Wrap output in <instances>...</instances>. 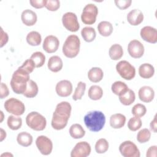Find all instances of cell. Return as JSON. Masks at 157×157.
<instances>
[{
    "mask_svg": "<svg viewBox=\"0 0 157 157\" xmlns=\"http://www.w3.org/2000/svg\"><path fill=\"white\" fill-rule=\"evenodd\" d=\"M72 107L67 101H62L58 104L53 113L51 125L56 130L64 129L71 116Z\"/></svg>",
    "mask_w": 157,
    "mask_h": 157,
    "instance_id": "cell-1",
    "label": "cell"
},
{
    "mask_svg": "<svg viewBox=\"0 0 157 157\" xmlns=\"http://www.w3.org/2000/svg\"><path fill=\"white\" fill-rule=\"evenodd\" d=\"M29 80V74L19 67L13 72L10 80V86L13 91L16 94H23Z\"/></svg>",
    "mask_w": 157,
    "mask_h": 157,
    "instance_id": "cell-2",
    "label": "cell"
},
{
    "mask_svg": "<svg viewBox=\"0 0 157 157\" xmlns=\"http://www.w3.org/2000/svg\"><path fill=\"white\" fill-rule=\"evenodd\" d=\"M84 123L86 128L91 131L98 132L105 125V117L101 111L93 110L89 112L84 117Z\"/></svg>",
    "mask_w": 157,
    "mask_h": 157,
    "instance_id": "cell-3",
    "label": "cell"
},
{
    "mask_svg": "<svg viewBox=\"0 0 157 157\" xmlns=\"http://www.w3.org/2000/svg\"><path fill=\"white\" fill-rule=\"evenodd\" d=\"M80 47V39L77 36L72 34L69 36L64 41L62 51L65 56L69 58H73L78 54Z\"/></svg>",
    "mask_w": 157,
    "mask_h": 157,
    "instance_id": "cell-4",
    "label": "cell"
},
{
    "mask_svg": "<svg viewBox=\"0 0 157 157\" xmlns=\"http://www.w3.org/2000/svg\"><path fill=\"white\" fill-rule=\"evenodd\" d=\"M26 123L28 127L34 131H43L47 125L45 118L37 112H31L26 117Z\"/></svg>",
    "mask_w": 157,
    "mask_h": 157,
    "instance_id": "cell-5",
    "label": "cell"
},
{
    "mask_svg": "<svg viewBox=\"0 0 157 157\" xmlns=\"http://www.w3.org/2000/svg\"><path fill=\"white\" fill-rule=\"evenodd\" d=\"M116 70L118 74L124 79L132 80L136 75V69L128 61L122 60L116 65Z\"/></svg>",
    "mask_w": 157,
    "mask_h": 157,
    "instance_id": "cell-6",
    "label": "cell"
},
{
    "mask_svg": "<svg viewBox=\"0 0 157 157\" xmlns=\"http://www.w3.org/2000/svg\"><path fill=\"white\" fill-rule=\"evenodd\" d=\"M6 110L15 116H20L25 111V104L20 100L11 98L5 101L4 104Z\"/></svg>",
    "mask_w": 157,
    "mask_h": 157,
    "instance_id": "cell-7",
    "label": "cell"
},
{
    "mask_svg": "<svg viewBox=\"0 0 157 157\" xmlns=\"http://www.w3.org/2000/svg\"><path fill=\"white\" fill-rule=\"evenodd\" d=\"M98 14V7L93 4H88L83 9L81 15L82 21L85 25H93L96 21Z\"/></svg>",
    "mask_w": 157,
    "mask_h": 157,
    "instance_id": "cell-8",
    "label": "cell"
},
{
    "mask_svg": "<svg viewBox=\"0 0 157 157\" xmlns=\"http://www.w3.org/2000/svg\"><path fill=\"white\" fill-rule=\"evenodd\" d=\"M119 151L124 157H139L140 155L137 145L130 140L122 142L119 146Z\"/></svg>",
    "mask_w": 157,
    "mask_h": 157,
    "instance_id": "cell-9",
    "label": "cell"
},
{
    "mask_svg": "<svg viewBox=\"0 0 157 157\" xmlns=\"http://www.w3.org/2000/svg\"><path fill=\"white\" fill-rule=\"evenodd\" d=\"M62 23L64 28L71 32H76L80 28L77 15L73 12L65 13L62 17Z\"/></svg>",
    "mask_w": 157,
    "mask_h": 157,
    "instance_id": "cell-10",
    "label": "cell"
},
{
    "mask_svg": "<svg viewBox=\"0 0 157 157\" xmlns=\"http://www.w3.org/2000/svg\"><path fill=\"white\" fill-rule=\"evenodd\" d=\"M36 145L40 153L44 155H48L52 151L53 143L47 136H38L36 140Z\"/></svg>",
    "mask_w": 157,
    "mask_h": 157,
    "instance_id": "cell-11",
    "label": "cell"
},
{
    "mask_svg": "<svg viewBox=\"0 0 157 157\" xmlns=\"http://www.w3.org/2000/svg\"><path fill=\"white\" fill-rule=\"evenodd\" d=\"M91 146L85 141L79 142L73 148L71 152V157H86L91 153Z\"/></svg>",
    "mask_w": 157,
    "mask_h": 157,
    "instance_id": "cell-12",
    "label": "cell"
},
{
    "mask_svg": "<svg viewBox=\"0 0 157 157\" xmlns=\"http://www.w3.org/2000/svg\"><path fill=\"white\" fill-rule=\"evenodd\" d=\"M129 55L134 58H140L144 53V47L138 40H132L128 45Z\"/></svg>",
    "mask_w": 157,
    "mask_h": 157,
    "instance_id": "cell-13",
    "label": "cell"
},
{
    "mask_svg": "<svg viewBox=\"0 0 157 157\" xmlns=\"http://www.w3.org/2000/svg\"><path fill=\"white\" fill-rule=\"evenodd\" d=\"M142 39L149 43L155 44L157 42V31L156 29L150 26L142 28L140 32Z\"/></svg>",
    "mask_w": 157,
    "mask_h": 157,
    "instance_id": "cell-14",
    "label": "cell"
},
{
    "mask_svg": "<svg viewBox=\"0 0 157 157\" xmlns=\"http://www.w3.org/2000/svg\"><path fill=\"white\" fill-rule=\"evenodd\" d=\"M59 45V39L55 36H47L43 42V49L48 53H55L58 49Z\"/></svg>",
    "mask_w": 157,
    "mask_h": 157,
    "instance_id": "cell-15",
    "label": "cell"
},
{
    "mask_svg": "<svg viewBox=\"0 0 157 157\" xmlns=\"http://www.w3.org/2000/svg\"><path fill=\"white\" fill-rule=\"evenodd\" d=\"M56 93L59 96L67 97L72 92V85L67 80H63L57 83L55 87Z\"/></svg>",
    "mask_w": 157,
    "mask_h": 157,
    "instance_id": "cell-16",
    "label": "cell"
},
{
    "mask_svg": "<svg viewBox=\"0 0 157 157\" xmlns=\"http://www.w3.org/2000/svg\"><path fill=\"white\" fill-rule=\"evenodd\" d=\"M138 96L140 101L144 102H151L155 97V91L153 89L149 86H142L138 92Z\"/></svg>",
    "mask_w": 157,
    "mask_h": 157,
    "instance_id": "cell-17",
    "label": "cell"
},
{
    "mask_svg": "<svg viewBox=\"0 0 157 157\" xmlns=\"http://www.w3.org/2000/svg\"><path fill=\"white\" fill-rule=\"evenodd\" d=\"M144 20V14L142 12L137 9H132L127 15V21L132 26L140 25Z\"/></svg>",
    "mask_w": 157,
    "mask_h": 157,
    "instance_id": "cell-18",
    "label": "cell"
},
{
    "mask_svg": "<svg viewBox=\"0 0 157 157\" xmlns=\"http://www.w3.org/2000/svg\"><path fill=\"white\" fill-rule=\"evenodd\" d=\"M21 19L24 25L28 26H31L36 24L37 17L34 11L29 9H26L22 12Z\"/></svg>",
    "mask_w": 157,
    "mask_h": 157,
    "instance_id": "cell-19",
    "label": "cell"
},
{
    "mask_svg": "<svg viewBox=\"0 0 157 157\" xmlns=\"http://www.w3.org/2000/svg\"><path fill=\"white\" fill-rule=\"evenodd\" d=\"M126 117L121 113H115L110 117V125L114 129H120L124 126Z\"/></svg>",
    "mask_w": 157,
    "mask_h": 157,
    "instance_id": "cell-20",
    "label": "cell"
},
{
    "mask_svg": "<svg viewBox=\"0 0 157 157\" xmlns=\"http://www.w3.org/2000/svg\"><path fill=\"white\" fill-rule=\"evenodd\" d=\"M63 61L58 56H51L48 61L47 66L50 71L53 72H58L63 68Z\"/></svg>",
    "mask_w": 157,
    "mask_h": 157,
    "instance_id": "cell-21",
    "label": "cell"
},
{
    "mask_svg": "<svg viewBox=\"0 0 157 157\" xmlns=\"http://www.w3.org/2000/svg\"><path fill=\"white\" fill-rule=\"evenodd\" d=\"M154 74V67L149 63H144L139 67V74L143 78H150Z\"/></svg>",
    "mask_w": 157,
    "mask_h": 157,
    "instance_id": "cell-22",
    "label": "cell"
},
{
    "mask_svg": "<svg viewBox=\"0 0 157 157\" xmlns=\"http://www.w3.org/2000/svg\"><path fill=\"white\" fill-rule=\"evenodd\" d=\"M104 76V72L100 67H94L90 69L88 72V77L89 80L94 83L100 82Z\"/></svg>",
    "mask_w": 157,
    "mask_h": 157,
    "instance_id": "cell-23",
    "label": "cell"
},
{
    "mask_svg": "<svg viewBox=\"0 0 157 157\" xmlns=\"http://www.w3.org/2000/svg\"><path fill=\"white\" fill-rule=\"evenodd\" d=\"M113 29L112 25L107 21H101L98 25L99 33L104 37H108L110 36L113 32Z\"/></svg>",
    "mask_w": 157,
    "mask_h": 157,
    "instance_id": "cell-24",
    "label": "cell"
},
{
    "mask_svg": "<svg viewBox=\"0 0 157 157\" xmlns=\"http://www.w3.org/2000/svg\"><path fill=\"white\" fill-rule=\"evenodd\" d=\"M109 55L112 60H118L123 55V50L122 47L118 44H113L109 48Z\"/></svg>",
    "mask_w": 157,
    "mask_h": 157,
    "instance_id": "cell-25",
    "label": "cell"
},
{
    "mask_svg": "<svg viewBox=\"0 0 157 157\" xmlns=\"http://www.w3.org/2000/svg\"><path fill=\"white\" fill-rule=\"evenodd\" d=\"M33 136L27 132H21L17 137L18 144L23 147H28L33 143Z\"/></svg>",
    "mask_w": 157,
    "mask_h": 157,
    "instance_id": "cell-26",
    "label": "cell"
},
{
    "mask_svg": "<svg viewBox=\"0 0 157 157\" xmlns=\"http://www.w3.org/2000/svg\"><path fill=\"white\" fill-rule=\"evenodd\" d=\"M135 99V93L134 91L131 89H128V90L124 94L119 96V100L124 105H129L132 104L134 102Z\"/></svg>",
    "mask_w": 157,
    "mask_h": 157,
    "instance_id": "cell-27",
    "label": "cell"
},
{
    "mask_svg": "<svg viewBox=\"0 0 157 157\" xmlns=\"http://www.w3.org/2000/svg\"><path fill=\"white\" fill-rule=\"evenodd\" d=\"M39 88L37 83L32 80H29L28 82L26 91L23 93V95L28 98H34L38 93Z\"/></svg>",
    "mask_w": 157,
    "mask_h": 157,
    "instance_id": "cell-28",
    "label": "cell"
},
{
    "mask_svg": "<svg viewBox=\"0 0 157 157\" xmlns=\"http://www.w3.org/2000/svg\"><path fill=\"white\" fill-rule=\"evenodd\" d=\"M70 136L75 139L82 138L85 134V131L83 128L78 123L72 124L69 128Z\"/></svg>",
    "mask_w": 157,
    "mask_h": 157,
    "instance_id": "cell-29",
    "label": "cell"
},
{
    "mask_svg": "<svg viewBox=\"0 0 157 157\" xmlns=\"http://www.w3.org/2000/svg\"><path fill=\"white\" fill-rule=\"evenodd\" d=\"M81 35L85 41L91 42L93 41L96 36L95 29L90 26H86L81 31Z\"/></svg>",
    "mask_w": 157,
    "mask_h": 157,
    "instance_id": "cell-30",
    "label": "cell"
},
{
    "mask_svg": "<svg viewBox=\"0 0 157 157\" xmlns=\"http://www.w3.org/2000/svg\"><path fill=\"white\" fill-rule=\"evenodd\" d=\"M42 37L37 31H33L29 32L26 36V42L31 46H37L40 44Z\"/></svg>",
    "mask_w": 157,
    "mask_h": 157,
    "instance_id": "cell-31",
    "label": "cell"
},
{
    "mask_svg": "<svg viewBox=\"0 0 157 157\" xmlns=\"http://www.w3.org/2000/svg\"><path fill=\"white\" fill-rule=\"evenodd\" d=\"M128 86L127 85L121 81H116L111 86V90L113 93L118 96L124 94L128 90Z\"/></svg>",
    "mask_w": 157,
    "mask_h": 157,
    "instance_id": "cell-32",
    "label": "cell"
},
{
    "mask_svg": "<svg viewBox=\"0 0 157 157\" xmlns=\"http://www.w3.org/2000/svg\"><path fill=\"white\" fill-rule=\"evenodd\" d=\"M88 95L91 100L97 101L102 97L103 90L98 85H92L88 90Z\"/></svg>",
    "mask_w": 157,
    "mask_h": 157,
    "instance_id": "cell-33",
    "label": "cell"
},
{
    "mask_svg": "<svg viewBox=\"0 0 157 157\" xmlns=\"http://www.w3.org/2000/svg\"><path fill=\"white\" fill-rule=\"evenodd\" d=\"M8 127L12 130H18L22 125V120L20 117L15 115L9 116L7 121Z\"/></svg>",
    "mask_w": 157,
    "mask_h": 157,
    "instance_id": "cell-34",
    "label": "cell"
},
{
    "mask_svg": "<svg viewBox=\"0 0 157 157\" xmlns=\"http://www.w3.org/2000/svg\"><path fill=\"white\" fill-rule=\"evenodd\" d=\"M30 59H31L35 63L36 67L38 68L42 67L44 64L45 61V56L40 52H36L32 54Z\"/></svg>",
    "mask_w": 157,
    "mask_h": 157,
    "instance_id": "cell-35",
    "label": "cell"
},
{
    "mask_svg": "<svg viewBox=\"0 0 157 157\" xmlns=\"http://www.w3.org/2000/svg\"><path fill=\"white\" fill-rule=\"evenodd\" d=\"M86 89V84L83 82H79L77 83V86L74 91V94L72 96V99L74 101H77L81 99L83 96Z\"/></svg>",
    "mask_w": 157,
    "mask_h": 157,
    "instance_id": "cell-36",
    "label": "cell"
},
{
    "mask_svg": "<svg viewBox=\"0 0 157 157\" xmlns=\"http://www.w3.org/2000/svg\"><path fill=\"white\" fill-rule=\"evenodd\" d=\"M109 149V142L105 139H99L95 144V150L96 153L102 154L106 152Z\"/></svg>",
    "mask_w": 157,
    "mask_h": 157,
    "instance_id": "cell-37",
    "label": "cell"
},
{
    "mask_svg": "<svg viewBox=\"0 0 157 157\" xmlns=\"http://www.w3.org/2000/svg\"><path fill=\"white\" fill-rule=\"evenodd\" d=\"M151 137V132L147 128L140 130L137 134V140L139 143L143 144L148 142Z\"/></svg>",
    "mask_w": 157,
    "mask_h": 157,
    "instance_id": "cell-38",
    "label": "cell"
},
{
    "mask_svg": "<svg viewBox=\"0 0 157 157\" xmlns=\"http://www.w3.org/2000/svg\"><path fill=\"white\" fill-rule=\"evenodd\" d=\"M142 124V123L140 117H133L129 119L128 123V127L129 130L136 131L141 128Z\"/></svg>",
    "mask_w": 157,
    "mask_h": 157,
    "instance_id": "cell-39",
    "label": "cell"
},
{
    "mask_svg": "<svg viewBox=\"0 0 157 157\" xmlns=\"http://www.w3.org/2000/svg\"><path fill=\"white\" fill-rule=\"evenodd\" d=\"M131 112L132 114L134 115V117H142L145 115L147 112V109L145 106L142 104H136L132 107Z\"/></svg>",
    "mask_w": 157,
    "mask_h": 157,
    "instance_id": "cell-40",
    "label": "cell"
},
{
    "mask_svg": "<svg viewBox=\"0 0 157 157\" xmlns=\"http://www.w3.org/2000/svg\"><path fill=\"white\" fill-rule=\"evenodd\" d=\"M45 7L50 11H56L60 7V2L58 0H46Z\"/></svg>",
    "mask_w": 157,
    "mask_h": 157,
    "instance_id": "cell-41",
    "label": "cell"
},
{
    "mask_svg": "<svg viewBox=\"0 0 157 157\" xmlns=\"http://www.w3.org/2000/svg\"><path fill=\"white\" fill-rule=\"evenodd\" d=\"M21 68L23 69L25 71H26L29 74L31 73L34 68L36 67L35 63L31 59H26L22 64L21 66H20Z\"/></svg>",
    "mask_w": 157,
    "mask_h": 157,
    "instance_id": "cell-42",
    "label": "cell"
},
{
    "mask_svg": "<svg viewBox=\"0 0 157 157\" xmlns=\"http://www.w3.org/2000/svg\"><path fill=\"white\" fill-rule=\"evenodd\" d=\"M116 6L121 10H124L128 8L131 3V0H115L114 1Z\"/></svg>",
    "mask_w": 157,
    "mask_h": 157,
    "instance_id": "cell-43",
    "label": "cell"
},
{
    "mask_svg": "<svg viewBox=\"0 0 157 157\" xmlns=\"http://www.w3.org/2000/svg\"><path fill=\"white\" fill-rule=\"evenodd\" d=\"M9 94V90L7 86L3 82L1 83V89H0V98L4 99L8 96Z\"/></svg>",
    "mask_w": 157,
    "mask_h": 157,
    "instance_id": "cell-44",
    "label": "cell"
},
{
    "mask_svg": "<svg viewBox=\"0 0 157 157\" xmlns=\"http://www.w3.org/2000/svg\"><path fill=\"white\" fill-rule=\"evenodd\" d=\"M46 0H31L29 2L31 5L36 9H41L45 7Z\"/></svg>",
    "mask_w": 157,
    "mask_h": 157,
    "instance_id": "cell-45",
    "label": "cell"
},
{
    "mask_svg": "<svg viewBox=\"0 0 157 157\" xmlns=\"http://www.w3.org/2000/svg\"><path fill=\"white\" fill-rule=\"evenodd\" d=\"M9 40V36L7 33L3 31V29L1 28V45L0 47H2L5 45Z\"/></svg>",
    "mask_w": 157,
    "mask_h": 157,
    "instance_id": "cell-46",
    "label": "cell"
},
{
    "mask_svg": "<svg viewBox=\"0 0 157 157\" xmlns=\"http://www.w3.org/2000/svg\"><path fill=\"white\" fill-rule=\"evenodd\" d=\"M157 147L156 145L151 146L147 151L146 156L147 157H156L157 153Z\"/></svg>",
    "mask_w": 157,
    "mask_h": 157,
    "instance_id": "cell-47",
    "label": "cell"
},
{
    "mask_svg": "<svg viewBox=\"0 0 157 157\" xmlns=\"http://www.w3.org/2000/svg\"><path fill=\"white\" fill-rule=\"evenodd\" d=\"M156 115H155L154 117L153 120L150 123V129L151 131H153L154 132H156Z\"/></svg>",
    "mask_w": 157,
    "mask_h": 157,
    "instance_id": "cell-48",
    "label": "cell"
},
{
    "mask_svg": "<svg viewBox=\"0 0 157 157\" xmlns=\"http://www.w3.org/2000/svg\"><path fill=\"white\" fill-rule=\"evenodd\" d=\"M6 137V132L3 129L1 128V141H2Z\"/></svg>",
    "mask_w": 157,
    "mask_h": 157,
    "instance_id": "cell-49",
    "label": "cell"
},
{
    "mask_svg": "<svg viewBox=\"0 0 157 157\" xmlns=\"http://www.w3.org/2000/svg\"><path fill=\"white\" fill-rule=\"evenodd\" d=\"M13 156L12 154H10V153H4V154H2L1 155V156Z\"/></svg>",
    "mask_w": 157,
    "mask_h": 157,
    "instance_id": "cell-50",
    "label": "cell"
},
{
    "mask_svg": "<svg viewBox=\"0 0 157 157\" xmlns=\"http://www.w3.org/2000/svg\"><path fill=\"white\" fill-rule=\"evenodd\" d=\"M1 122L3 120V113L2 111H1Z\"/></svg>",
    "mask_w": 157,
    "mask_h": 157,
    "instance_id": "cell-51",
    "label": "cell"
}]
</instances>
